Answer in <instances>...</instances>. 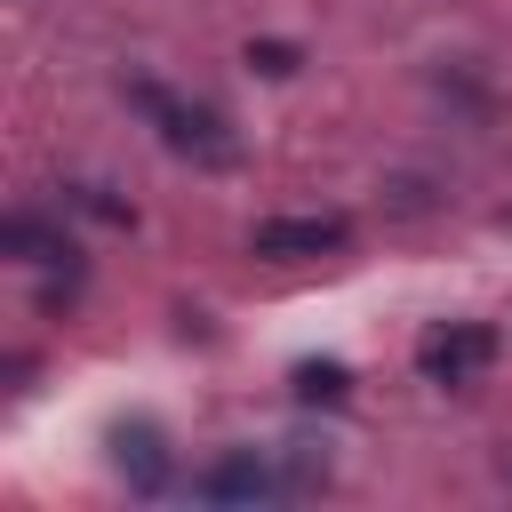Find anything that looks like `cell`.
<instances>
[{
    "label": "cell",
    "mask_w": 512,
    "mask_h": 512,
    "mask_svg": "<svg viewBox=\"0 0 512 512\" xmlns=\"http://www.w3.org/2000/svg\"><path fill=\"white\" fill-rule=\"evenodd\" d=\"M296 400L304 408H344L352 400V368L344 360H296Z\"/></svg>",
    "instance_id": "52a82bcc"
},
{
    "label": "cell",
    "mask_w": 512,
    "mask_h": 512,
    "mask_svg": "<svg viewBox=\"0 0 512 512\" xmlns=\"http://www.w3.org/2000/svg\"><path fill=\"white\" fill-rule=\"evenodd\" d=\"M72 208H88V216H104V224H136V216H128L120 200H104L96 184H72Z\"/></svg>",
    "instance_id": "9c48e42d"
},
{
    "label": "cell",
    "mask_w": 512,
    "mask_h": 512,
    "mask_svg": "<svg viewBox=\"0 0 512 512\" xmlns=\"http://www.w3.org/2000/svg\"><path fill=\"white\" fill-rule=\"evenodd\" d=\"M504 480H512V456H504Z\"/></svg>",
    "instance_id": "30bf717a"
},
{
    "label": "cell",
    "mask_w": 512,
    "mask_h": 512,
    "mask_svg": "<svg viewBox=\"0 0 512 512\" xmlns=\"http://www.w3.org/2000/svg\"><path fill=\"white\" fill-rule=\"evenodd\" d=\"M304 56H296V40H248V72H264V80H288Z\"/></svg>",
    "instance_id": "ba28073f"
},
{
    "label": "cell",
    "mask_w": 512,
    "mask_h": 512,
    "mask_svg": "<svg viewBox=\"0 0 512 512\" xmlns=\"http://www.w3.org/2000/svg\"><path fill=\"white\" fill-rule=\"evenodd\" d=\"M112 464L128 472L136 496H160V488H168V448H160L152 424H120V432H112Z\"/></svg>",
    "instance_id": "8992f818"
},
{
    "label": "cell",
    "mask_w": 512,
    "mask_h": 512,
    "mask_svg": "<svg viewBox=\"0 0 512 512\" xmlns=\"http://www.w3.org/2000/svg\"><path fill=\"white\" fill-rule=\"evenodd\" d=\"M488 360H496V328H488V320H448V328H432V336L416 344L424 384H472Z\"/></svg>",
    "instance_id": "3957f363"
},
{
    "label": "cell",
    "mask_w": 512,
    "mask_h": 512,
    "mask_svg": "<svg viewBox=\"0 0 512 512\" xmlns=\"http://www.w3.org/2000/svg\"><path fill=\"white\" fill-rule=\"evenodd\" d=\"M128 104L160 128V144H168L176 160H192V168H232V160H240V136L224 128V112H208V104L160 88V80H128Z\"/></svg>",
    "instance_id": "6da1fadb"
},
{
    "label": "cell",
    "mask_w": 512,
    "mask_h": 512,
    "mask_svg": "<svg viewBox=\"0 0 512 512\" xmlns=\"http://www.w3.org/2000/svg\"><path fill=\"white\" fill-rule=\"evenodd\" d=\"M248 248L272 256V264H304V256H336V248H352V224H344V216H272V224L248 232Z\"/></svg>",
    "instance_id": "277c9868"
},
{
    "label": "cell",
    "mask_w": 512,
    "mask_h": 512,
    "mask_svg": "<svg viewBox=\"0 0 512 512\" xmlns=\"http://www.w3.org/2000/svg\"><path fill=\"white\" fill-rule=\"evenodd\" d=\"M192 488H200L208 504H280V496H296V488H288V464H280V456H256V448L216 456Z\"/></svg>",
    "instance_id": "7a4b0ae2"
},
{
    "label": "cell",
    "mask_w": 512,
    "mask_h": 512,
    "mask_svg": "<svg viewBox=\"0 0 512 512\" xmlns=\"http://www.w3.org/2000/svg\"><path fill=\"white\" fill-rule=\"evenodd\" d=\"M0 248L16 256V264H32V272H56V264H72L80 248H72V232L64 224H48V216H32V208H16L8 224H0Z\"/></svg>",
    "instance_id": "5b68a950"
}]
</instances>
